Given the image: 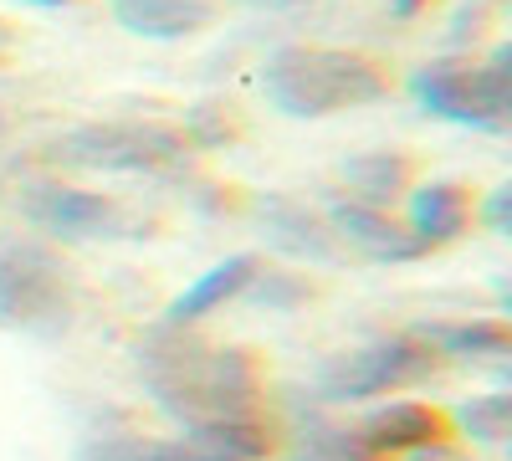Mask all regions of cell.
Listing matches in <instances>:
<instances>
[{
    "instance_id": "obj_3",
    "label": "cell",
    "mask_w": 512,
    "mask_h": 461,
    "mask_svg": "<svg viewBox=\"0 0 512 461\" xmlns=\"http://www.w3.org/2000/svg\"><path fill=\"white\" fill-rule=\"evenodd\" d=\"M190 139L175 123L159 118H93L57 134L52 159L72 170H103V175H185L190 170Z\"/></svg>"
},
{
    "instance_id": "obj_12",
    "label": "cell",
    "mask_w": 512,
    "mask_h": 461,
    "mask_svg": "<svg viewBox=\"0 0 512 461\" xmlns=\"http://www.w3.org/2000/svg\"><path fill=\"white\" fill-rule=\"evenodd\" d=\"M477 216V200L461 180H425L405 190V226L410 236L431 251L441 241H456Z\"/></svg>"
},
{
    "instance_id": "obj_24",
    "label": "cell",
    "mask_w": 512,
    "mask_h": 461,
    "mask_svg": "<svg viewBox=\"0 0 512 461\" xmlns=\"http://www.w3.org/2000/svg\"><path fill=\"white\" fill-rule=\"evenodd\" d=\"M0 139H6V113H0Z\"/></svg>"
},
{
    "instance_id": "obj_23",
    "label": "cell",
    "mask_w": 512,
    "mask_h": 461,
    "mask_svg": "<svg viewBox=\"0 0 512 461\" xmlns=\"http://www.w3.org/2000/svg\"><path fill=\"white\" fill-rule=\"evenodd\" d=\"M21 6H36V11H72L82 0H21Z\"/></svg>"
},
{
    "instance_id": "obj_4",
    "label": "cell",
    "mask_w": 512,
    "mask_h": 461,
    "mask_svg": "<svg viewBox=\"0 0 512 461\" xmlns=\"http://www.w3.org/2000/svg\"><path fill=\"white\" fill-rule=\"evenodd\" d=\"M72 313L77 292L57 251L36 236L0 241V323L31 339H57L72 328Z\"/></svg>"
},
{
    "instance_id": "obj_19",
    "label": "cell",
    "mask_w": 512,
    "mask_h": 461,
    "mask_svg": "<svg viewBox=\"0 0 512 461\" xmlns=\"http://www.w3.org/2000/svg\"><path fill=\"white\" fill-rule=\"evenodd\" d=\"M241 298L262 303L267 313H292L297 303L308 298V282L292 277V272H267V267H256V277H251V287L241 292Z\"/></svg>"
},
{
    "instance_id": "obj_9",
    "label": "cell",
    "mask_w": 512,
    "mask_h": 461,
    "mask_svg": "<svg viewBox=\"0 0 512 461\" xmlns=\"http://www.w3.org/2000/svg\"><path fill=\"white\" fill-rule=\"evenodd\" d=\"M256 226H262V241L287 262H308V267H333L344 262V246L328 231V221L318 211H308L303 200L287 195H256L251 200Z\"/></svg>"
},
{
    "instance_id": "obj_20",
    "label": "cell",
    "mask_w": 512,
    "mask_h": 461,
    "mask_svg": "<svg viewBox=\"0 0 512 461\" xmlns=\"http://www.w3.org/2000/svg\"><path fill=\"white\" fill-rule=\"evenodd\" d=\"M477 216L487 221V231L507 236V231H512V185H497V190L487 195V205H482Z\"/></svg>"
},
{
    "instance_id": "obj_14",
    "label": "cell",
    "mask_w": 512,
    "mask_h": 461,
    "mask_svg": "<svg viewBox=\"0 0 512 461\" xmlns=\"http://www.w3.org/2000/svg\"><path fill=\"white\" fill-rule=\"evenodd\" d=\"M256 267H262V257H256V251H236V257L216 262L210 272H200V277L180 292V298H169L164 323H169V328H190V323H200V318H210V313H221L226 303H241V292L251 287Z\"/></svg>"
},
{
    "instance_id": "obj_5",
    "label": "cell",
    "mask_w": 512,
    "mask_h": 461,
    "mask_svg": "<svg viewBox=\"0 0 512 461\" xmlns=\"http://www.w3.org/2000/svg\"><path fill=\"white\" fill-rule=\"evenodd\" d=\"M410 93L425 113L466 123L482 134H502L512 118V47L497 41L487 62H420L410 72Z\"/></svg>"
},
{
    "instance_id": "obj_8",
    "label": "cell",
    "mask_w": 512,
    "mask_h": 461,
    "mask_svg": "<svg viewBox=\"0 0 512 461\" xmlns=\"http://www.w3.org/2000/svg\"><path fill=\"white\" fill-rule=\"evenodd\" d=\"M72 461H251V431L236 421L185 426L180 436H93Z\"/></svg>"
},
{
    "instance_id": "obj_2",
    "label": "cell",
    "mask_w": 512,
    "mask_h": 461,
    "mask_svg": "<svg viewBox=\"0 0 512 461\" xmlns=\"http://www.w3.org/2000/svg\"><path fill=\"white\" fill-rule=\"evenodd\" d=\"M262 98L282 118H333L349 108H369L390 98V72L374 57L349 47H313V41H287L262 62Z\"/></svg>"
},
{
    "instance_id": "obj_16",
    "label": "cell",
    "mask_w": 512,
    "mask_h": 461,
    "mask_svg": "<svg viewBox=\"0 0 512 461\" xmlns=\"http://www.w3.org/2000/svg\"><path fill=\"white\" fill-rule=\"evenodd\" d=\"M415 339H425L441 359H502L512 349L502 318H461V323H425L415 328Z\"/></svg>"
},
{
    "instance_id": "obj_10",
    "label": "cell",
    "mask_w": 512,
    "mask_h": 461,
    "mask_svg": "<svg viewBox=\"0 0 512 461\" xmlns=\"http://www.w3.org/2000/svg\"><path fill=\"white\" fill-rule=\"evenodd\" d=\"M328 231L338 236L344 251H359L364 262H415L425 257V246L410 236L405 221H395L390 211H379V205H364V200H344L338 195L328 205Z\"/></svg>"
},
{
    "instance_id": "obj_17",
    "label": "cell",
    "mask_w": 512,
    "mask_h": 461,
    "mask_svg": "<svg viewBox=\"0 0 512 461\" xmlns=\"http://www.w3.org/2000/svg\"><path fill=\"white\" fill-rule=\"evenodd\" d=\"M456 426L466 441H482V446H502L507 431H512V400L497 390V395H472L461 410H456Z\"/></svg>"
},
{
    "instance_id": "obj_25",
    "label": "cell",
    "mask_w": 512,
    "mask_h": 461,
    "mask_svg": "<svg viewBox=\"0 0 512 461\" xmlns=\"http://www.w3.org/2000/svg\"><path fill=\"white\" fill-rule=\"evenodd\" d=\"M0 47H6V26H0Z\"/></svg>"
},
{
    "instance_id": "obj_15",
    "label": "cell",
    "mask_w": 512,
    "mask_h": 461,
    "mask_svg": "<svg viewBox=\"0 0 512 461\" xmlns=\"http://www.w3.org/2000/svg\"><path fill=\"white\" fill-rule=\"evenodd\" d=\"M344 180H349V200H364V205H379L390 211V200H400L415 180V164L395 149H369V154H354L344 159Z\"/></svg>"
},
{
    "instance_id": "obj_11",
    "label": "cell",
    "mask_w": 512,
    "mask_h": 461,
    "mask_svg": "<svg viewBox=\"0 0 512 461\" xmlns=\"http://www.w3.org/2000/svg\"><path fill=\"white\" fill-rule=\"evenodd\" d=\"M364 456H410L446 441V415L420 400H384L359 426H349Z\"/></svg>"
},
{
    "instance_id": "obj_7",
    "label": "cell",
    "mask_w": 512,
    "mask_h": 461,
    "mask_svg": "<svg viewBox=\"0 0 512 461\" xmlns=\"http://www.w3.org/2000/svg\"><path fill=\"white\" fill-rule=\"evenodd\" d=\"M21 216L47 231L52 241H118L128 236V211L113 195H93V190H77L62 180H31L21 185Z\"/></svg>"
},
{
    "instance_id": "obj_22",
    "label": "cell",
    "mask_w": 512,
    "mask_h": 461,
    "mask_svg": "<svg viewBox=\"0 0 512 461\" xmlns=\"http://www.w3.org/2000/svg\"><path fill=\"white\" fill-rule=\"evenodd\" d=\"M251 11H292V6H308V0H241Z\"/></svg>"
},
{
    "instance_id": "obj_18",
    "label": "cell",
    "mask_w": 512,
    "mask_h": 461,
    "mask_svg": "<svg viewBox=\"0 0 512 461\" xmlns=\"http://www.w3.org/2000/svg\"><path fill=\"white\" fill-rule=\"evenodd\" d=\"M180 134L190 139V149H221V144L241 139V123H236L231 103H195Z\"/></svg>"
},
{
    "instance_id": "obj_1",
    "label": "cell",
    "mask_w": 512,
    "mask_h": 461,
    "mask_svg": "<svg viewBox=\"0 0 512 461\" xmlns=\"http://www.w3.org/2000/svg\"><path fill=\"white\" fill-rule=\"evenodd\" d=\"M139 380L180 431L256 415V395H262V374H256V359L246 349L200 344L190 328L169 323L149 328L139 339Z\"/></svg>"
},
{
    "instance_id": "obj_13",
    "label": "cell",
    "mask_w": 512,
    "mask_h": 461,
    "mask_svg": "<svg viewBox=\"0 0 512 461\" xmlns=\"http://www.w3.org/2000/svg\"><path fill=\"white\" fill-rule=\"evenodd\" d=\"M113 21L144 41H185L216 26L221 0H108Z\"/></svg>"
},
{
    "instance_id": "obj_6",
    "label": "cell",
    "mask_w": 512,
    "mask_h": 461,
    "mask_svg": "<svg viewBox=\"0 0 512 461\" xmlns=\"http://www.w3.org/2000/svg\"><path fill=\"white\" fill-rule=\"evenodd\" d=\"M441 369V354L425 339H374L359 349H344L318 364L313 390L323 405H359L374 395H395L410 385H425Z\"/></svg>"
},
{
    "instance_id": "obj_21",
    "label": "cell",
    "mask_w": 512,
    "mask_h": 461,
    "mask_svg": "<svg viewBox=\"0 0 512 461\" xmlns=\"http://www.w3.org/2000/svg\"><path fill=\"white\" fill-rule=\"evenodd\" d=\"M431 0H390V16H400V21H415Z\"/></svg>"
}]
</instances>
